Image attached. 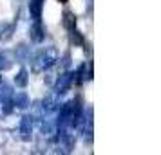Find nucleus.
I'll return each instance as SVG.
<instances>
[{
  "instance_id": "nucleus-16",
  "label": "nucleus",
  "mask_w": 161,
  "mask_h": 155,
  "mask_svg": "<svg viewBox=\"0 0 161 155\" xmlns=\"http://www.w3.org/2000/svg\"><path fill=\"white\" fill-rule=\"evenodd\" d=\"M2 54H4V52H2V51H0V58H2Z\"/></svg>"
},
{
  "instance_id": "nucleus-14",
  "label": "nucleus",
  "mask_w": 161,
  "mask_h": 155,
  "mask_svg": "<svg viewBox=\"0 0 161 155\" xmlns=\"http://www.w3.org/2000/svg\"><path fill=\"white\" fill-rule=\"evenodd\" d=\"M62 63H64V67H69V63H71V54H69V52H65V54H64V59H62Z\"/></svg>"
},
{
  "instance_id": "nucleus-3",
  "label": "nucleus",
  "mask_w": 161,
  "mask_h": 155,
  "mask_svg": "<svg viewBox=\"0 0 161 155\" xmlns=\"http://www.w3.org/2000/svg\"><path fill=\"white\" fill-rule=\"evenodd\" d=\"M33 125H35V119L31 114H25L20 119V128H18V133H20V139L24 142H29L33 139Z\"/></svg>"
},
{
  "instance_id": "nucleus-15",
  "label": "nucleus",
  "mask_w": 161,
  "mask_h": 155,
  "mask_svg": "<svg viewBox=\"0 0 161 155\" xmlns=\"http://www.w3.org/2000/svg\"><path fill=\"white\" fill-rule=\"evenodd\" d=\"M58 2H62V4H65V2H67V0H58Z\"/></svg>"
},
{
  "instance_id": "nucleus-7",
  "label": "nucleus",
  "mask_w": 161,
  "mask_h": 155,
  "mask_svg": "<svg viewBox=\"0 0 161 155\" xmlns=\"http://www.w3.org/2000/svg\"><path fill=\"white\" fill-rule=\"evenodd\" d=\"M15 31H16V23L2 22L0 23V42H2V44L9 42V40L13 38V34H15Z\"/></svg>"
},
{
  "instance_id": "nucleus-8",
  "label": "nucleus",
  "mask_w": 161,
  "mask_h": 155,
  "mask_svg": "<svg viewBox=\"0 0 161 155\" xmlns=\"http://www.w3.org/2000/svg\"><path fill=\"white\" fill-rule=\"evenodd\" d=\"M13 105H15V108H18V110H25L31 105L29 96L25 92H15L13 94Z\"/></svg>"
},
{
  "instance_id": "nucleus-13",
  "label": "nucleus",
  "mask_w": 161,
  "mask_h": 155,
  "mask_svg": "<svg viewBox=\"0 0 161 155\" xmlns=\"http://www.w3.org/2000/svg\"><path fill=\"white\" fill-rule=\"evenodd\" d=\"M69 33H71V44H73V45L81 47V45L85 44V40H83V36H81V33H80V31H76V27L71 29Z\"/></svg>"
},
{
  "instance_id": "nucleus-2",
  "label": "nucleus",
  "mask_w": 161,
  "mask_h": 155,
  "mask_svg": "<svg viewBox=\"0 0 161 155\" xmlns=\"http://www.w3.org/2000/svg\"><path fill=\"white\" fill-rule=\"evenodd\" d=\"M13 94L15 90L11 89L9 85H0V108L4 114H11L15 110V105H13Z\"/></svg>"
},
{
  "instance_id": "nucleus-11",
  "label": "nucleus",
  "mask_w": 161,
  "mask_h": 155,
  "mask_svg": "<svg viewBox=\"0 0 161 155\" xmlns=\"http://www.w3.org/2000/svg\"><path fill=\"white\" fill-rule=\"evenodd\" d=\"M27 83H29V72H27V69H20L15 76V85L16 87H20V89H25L27 87Z\"/></svg>"
},
{
  "instance_id": "nucleus-12",
  "label": "nucleus",
  "mask_w": 161,
  "mask_h": 155,
  "mask_svg": "<svg viewBox=\"0 0 161 155\" xmlns=\"http://www.w3.org/2000/svg\"><path fill=\"white\" fill-rule=\"evenodd\" d=\"M15 54H16V59H20V61H25V59L29 58V47H27L25 44H20L18 47H16Z\"/></svg>"
},
{
  "instance_id": "nucleus-10",
  "label": "nucleus",
  "mask_w": 161,
  "mask_h": 155,
  "mask_svg": "<svg viewBox=\"0 0 161 155\" xmlns=\"http://www.w3.org/2000/svg\"><path fill=\"white\" fill-rule=\"evenodd\" d=\"M76 22H78V18L74 15L73 11H64V15H62V23H64V27L67 31H71L76 27Z\"/></svg>"
},
{
  "instance_id": "nucleus-9",
  "label": "nucleus",
  "mask_w": 161,
  "mask_h": 155,
  "mask_svg": "<svg viewBox=\"0 0 161 155\" xmlns=\"http://www.w3.org/2000/svg\"><path fill=\"white\" fill-rule=\"evenodd\" d=\"M45 0H29V15L33 20H42V9Z\"/></svg>"
},
{
  "instance_id": "nucleus-6",
  "label": "nucleus",
  "mask_w": 161,
  "mask_h": 155,
  "mask_svg": "<svg viewBox=\"0 0 161 155\" xmlns=\"http://www.w3.org/2000/svg\"><path fill=\"white\" fill-rule=\"evenodd\" d=\"M29 38H31V42H35V44H42L45 40V27L42 25L40 20H35V22L31 23Z\"/></svg>"
},
{
  "instance_id": "nucleus-5",
  "label": "nucleus",
  "mask_w": 161,
  "mask_h": 155,
  "mask_svg": "<svg viewBox=\"0 0 161 155\" xmlns=\"http://www.w3.org/2000/svg\"><path fill=\"white\" fill-rule=\"evenodd\" d=\"M58 94L54 92V94H49V96H45L44 99H42V103H40V106H42V112L44 114H53V112H56L60 108V101H58Z\"/></svg>"
},
{
  "instance_id": "nucleus-1",
  "label": "nucleus",
  "mask_w": 161,
  "mask_h": 155,
  "mask_svg": "<svg viewBox=\"0 0 161 155\" xmlns=\"http://www.w3.org/2000/svg\"><path fill=\"white\" fill-rule=\"evenodd\" d=\"M60 54L54 47H45L42 51H38L33 58H31V70L33 72H44L49 70L56 61H58Z\"/></svg>"
},
{
  "instance_id": "nucleus-4",
  "label": "nucleus",
  "mask_w": 161,
  "mask_h": 155,
  "mask_svg": "<svg viewBox=\"0 0 161 155\" xmlns=\"http://www.w3.org/2000/svg\"><path fill=\"white\" fill-rule=\"evenodd\" d=\"M71 87H73V72L65 70V72H62L58 78H56V83H54V92H56L58 96H64Z\"/></svg>"
}]
</instances>
